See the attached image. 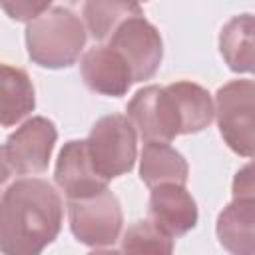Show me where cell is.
<instances>
[{
	"label": "cell",
	"instance_id": "cell-14",
	"mask_svg": "<svg viewBox=\"0 0 255 255\" xmlns=\"http://www.w3.org/2000/svg\"><path fill=\"white\" fill-rule=\"evenodd\" d=\"M34 86L26 70L0 62V126H16L34 110Z\"/></svg>",
	"mask_w": 255,
	"mask_h": 255
},
{
	"label": "cell",
	"instance_id": "cell-1",
	"mask_svg": "<svg viewBox=\"0 0 255 255\" xmlns=\"http://www.w3.org/2000/svg\"><path fill=\"white\" fill-rule=\"evenodd\" d=\"M64 203L40 177H24L0 197V253L40 255L60 233Z\"/></svg>",
	"mask_w": 255,
	"mask_h": 255
},
{
	"label": "cell",
	"instance_id": "cell-17",
	"mask_svg": "<svg viewBox=\"0 0 255 255\" xmlns=\"http://www.w3.org/2000/svg\"><path fill=\"white\" fill-rule=\"evenodd\" d=\"M86 28L94 40H108L114 30L129 16L143 14L141 6L135 2H86L82 8Z\"/></svg>",
	"mask_w": 255,
	"mask_h": 255
},
{
	"label": "cell",
	"instance_id": "cell-20",
	"mask_svg": "<svg viewBox=\"0 0 255 255\" xmlns=\"http://www.w3.org/2000/svg\"><path fill=\"white\" fill-rule=\"evenodd\" d=\"M233 197H253V177H251V165H245L237 171L233 179Z\"/></svg>",
	"mask_w": 255,
	"mask_h": 255
},
{
	"label": "cell",
	"instance_id": "cell-12",
	"mask_svg": "<svg viewBox=\"0 0 255 255\" xmlns=\"http://www.w3.org/2000/svg\"><path fill=\"white\" fill-rule=\"evenodd\" d=\"M255 197H233L217 217V239L231 255H255Z\"/></svg>",
	"mask_w": 255,
	"mask_h": 255
},
{
	"label": "cell",
	"instance_id": "cell-3",
	"mask_svg": "<svg viewBox=\"0 0 255 255\" xmlns=\"http://www.w3.org/2000/svg\"><path fill=\"white\" fill-rule=\"evenodd\" d=\"M86 151L94 171L110 181L133 169L137 155L135 128L126 116L112 114L100 118L86 139Z\"/></svg>",
	"mask_w": 255,
	"mask_h": 255
},
{
	"label": "cell",
	"instance_id": "cell-10",
	"mask_svg": "<svg viewBox=\"0 0 255 255\" xmlns=\"http://www.w3.org/2000/svg\"><path fill=\"white\" fill-rule=\"evenodd\" d=\"M54 179L68 201L84 199L108 189V181L102 179L90 163L84 139H70L64 143L56 161Z\"/></svg>",
	"mask_w": 255,
	"mask_h": 255
},
{
	"label": "cell",
	"instance_id": "cell-15",
	"mask_svg": "<svg viewBox=\"0 0 255 255\" xmlns=\"http://www.w3.org/2000/svg\"><path fill=\"white\" fill-rule=\"evenodd\" d=\"M169 90L177 104V112L181 120V135L197 133L213 122V116H215L213 100L203 86L181 80V82L169 84Z\"/></svg>",
	"mask_w": 255,
	"mask_h": 255
},
{
	"label": "cell",
	"instance_id": "cell-5",
	"mask_svg": "<svg viewBox=\"0 0 255 255\" xmlns=\"http://www.w3.org/2000/svg\"><path fill=\"white\" fill-rule=\"evenodd\" d=\"M253 80H231L215 94V118L219 133L231 151L253 155Z\"/></svg>",
	"mask_w": 255,
	"mask_h": 255
},
{
	"label": "cell",
	"instance_id": "cell-16",
	"mask_svg": "<svg viewBox=\"0 0 255 255\" xmlns=\"http://www.w3.org/2000/svg\"><path fill=\"white\" fill-rule=\"evenodd\" d=\"M219 52L237 74L253 72V16H233L219 34Z\"/></svg>",
	"mask_w": 255,
	"mask_h": 255
},
{
	"label": "cell",
	"instance_id": "cell-9",
	"mask_svg": "<svg viewBox=\"0 0 255 255\" xmlns=\"http://www.w3.org/2000/svg\"><path fill=\"white\" fill-rule=\"evenodd\" d=\"M197 205L185 185L161 183L149 193V221L167 237H181L197 225Z\"/></svg>",
	"mask_w": 255,
	"mask_h": 255
},
{
	"label": "cell",
	"instance_id": "cell-4",
	"mask_svg": "<svg viewBox=\"0 0 255 255\" xmlns=\"http://www.w3.org/2000/svg\"><path fill=\"white\" fill-rule=\"evenodd\" d=\"M68 219L74 237L90 247L114 245L124 225L122 205L110 189L68 201Z\"/></svg>",
	"mask_w": 255,
	"mask_h": 255
},
{
	"label": "cell",
	"instance_id": "cell-2",
	"mask_svg": "<svg viewBox=\"0 0 255 255\" xmlns=\"http://www.w3.org/2000/svg\"><path fill=\"white\" fill-rule=\"evenodd\" d=\"M86 38L80 16L64 6H50L26 28L30 60L50 70L74 66L86 46Z\"/></svg>",
	"mask_w": 255,
	"mask_h": 255
},
{
	"label": "cell",
	"instance_id": "cell-21",
	"mask_svg": "<svg viewBox=\"0 0 255 255\" xmlns=\"http://www.w3.org/2000/svg\"><path fill=\"white\" fill-rule=\"evenodd\" d=\"M12 173H14V171H12V167H10L8 159H6L4 145H0V193H4V191H6V183L10 181Z\"/></svg>",
	"mask_w": 255,
	"mask_h": 255
},
{
	"label": "cell",
	"instance_id": "cell-6",
	"mask_svg": "<svg viewBox=\"0 0 255 255\" xmlns=\"http://www.w3.org/2000/svg\"><path fill=\"white\" fill-rule=\"evenodd\" d=\"M108 46L126 60L133 82L149 80L159 70L163 42L157 28L147 22L143 14L126 18L108 38Z\"/></svg>",
	"mask_w": 255,
	"mask_h": 255
},
{
	"label": "cell",
	"instance_id": "cell-11",
	"mask_svg": "<svg viewBox=\"0 0 255 255\" xmlns=\"http://www.w3.org/2000/svg\"><path fill=\"white\" fill-rule=\"evenodd\" d=\"M80 72L86 86L102 96H126L133 84L129 66L110 46L90 48L80 62Z\"/></svg>",
	"mask_w": 255,
	"mask_h": 255
},
{
	"label": "cell",
	"instance_id": "cell-22",
	"mask_svg": "<svg viewBox=\"0 0 255 255\" xmlns=\"http://www.w3.org/2000/svg\"><path fill=\"white\" fill-rule=\"evenodd\" d=\"M88 255H122V253L116 251V249H94V251H90Z\"/></svg>",
	"mask_w": 255,
	"mask_h": 255
},
{
	"label": "cell",
	"instance_id": "cell-18",
	"mask_svg": "<svg viewBox=\"0 0 255 255\" xmlns=\"http://www.w3.org/2000/svg\"><path fill=\"white\" fill-rule=\"evenodd\" d=\"M122 255H173V239L149 219H139L124 233Z\"/></svg>",
	"mask_w": 255,
	"mask_h": 255
},
{
	"label": "cell",
	"instance_id": "cell-8",
	"mask_svg": "<svg viewBox=\"0 0 255 255\" xmlns=\"http://www.w3.org/2000/svg\"><path fill=\"white\" fill-rule=\"evenodd\" d=\"M58 129L48 118L36 116L12 131L4 143L6 159L18 175H38L48 169Z\"/></svg>",
	"mask_w": 255,
	"mask_h": 255
},
{
	"label": "cell",
	"instance_id": "cell-19",
	"mask_svg": "<svg viewBox=\"0 0 255 255\" xmlns=\"http://www.w3.org/2000/svg\"><path fill=\"white\" fill-rule=\"evenodd\" d=\"M0 6L8 12V16L12 20H20V22H32L36 20L42 12H46L50 8V2H0Z\"/></svg>",
	"mask_w": 255,
	"mask_h": 255
},
{
	"label": "cell",
	"instance_id": "cell-13",
	"mask_svg": "<svg viewBox=\"0 0 255 255\" xmlns=\"http://www.w3.org/2000/svg\"><path fill=\"white\" fill-rule=\"evenodd\" d=\"M189 167L185 157L169 143L145 141L139 157V177L151 189L161 183L185 185Z\"/></svg>",
	"mask_w": 255,
	"mask_h": 255
},
{
	"label": "cell",
	"instance_id": "cell-7",
	"mask_svg": "<svg viewBox=\"0 0 255 255\" xmlns=\"http://www.w3.org/2000/svg\"><path fill=\"white\" fill-rule=\"evenodd\" d=\"M128 120L143 141L169 143L181 135V120L169 86H145L128 104Z\"/></svg>",
	"mask_w": 255,
	"mask_h": 255
}]
</instances>
